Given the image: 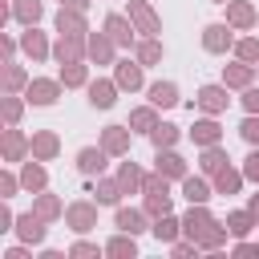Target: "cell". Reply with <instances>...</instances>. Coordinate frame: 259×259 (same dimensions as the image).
<instances>
[{
	"label": "cell",
	"instance_id": "1",
	"mask_svg": "<svg viewBox=\"0 0 259 259\" xmlns=\"http://www.w3.org/2000/svg\"><path fill=\"white\" fill-rule=\"evenodd\" d=\"M97 210H101L97 198H73L65 206V227L73 235H89V231H97Z\"/></svg>",
	"mask_w": 259,
	"mask_h": 259
},
{
	"label": "cell",
	"instance_id": "2",
	"mask_svg": "<svg viewBox=\"0 0 259 259\" xmlns=\"http://www.w3.org/2000/svg\"><path fill=\"white\" fill-rule=\"evenodd\" d=\"M0 158L8 166H20L24 158H32V138L20 130V125H4L0 130Z\"/></svg>",
	"mask_w": 259,
	"mask_h": 259
},
{
	"label": "cell",
	"instance_id": "3",
	"mask_svg": "<svg viewBox=\"0 0 259 259\" xmlns=\"http://www.w3.org/2000/svg\"><path fill=\"white\" fill-rule=\"evenodd\" d=\"M235 28L227 24V20H210V24H202V53H210V57H227V53H235Z\"/></svg>",
	"mask_w": 259,
	"mask_h": 259
},
{
	"label": "cell",
	"instance_id": "4",
	"mask_svg": "<svg viewBox=\"0 0 259 259\" xmlns=\"http://www.w3.org/2000/svg\"><path fill=\"white\" fill-rule=\"evenodd\" d=\"M227 105H231V89L223 85V81H206V85H198V93H194V101H190V109H198V113H227Z\"/></svg>",
	"mask_w": 259,
	"mask_h": 259
},
{
	"label": "cell",
	"instance_id": "5",
	"mask_svg": "<svg viewBox=\"0 0 259 259\" xmlns=\"http://www.w3.org/2000/svg\"><path fill=\"white\" fill-rule=\"evenodd\" d=\"M113 81L121 93H138V89H146V65L138 57H121V61H113Z\"/></svg>",
	"mask_w": 259,
	"mask_h": 259
},
{
	"label": "cell",
	"instance_id": "6",
	"mask_svg": "<svg viewBox=\"0 0 259 259\" xmlns=\"http://www.w3.org/2000/svg\"><path fill=\"white\" fill-rule=\"evenodd\" d=\"M61 93H65L61 77H32V81H28V89H24L28 105H36V109H49V105H57V101H61Z\"/></svg>",
	"mask_w": 259,
	"mask_h": 259
},
{
	"label": "cell",
	"instance_id": "7",
	"mask_svg": "<svg viewBox=\"0 0 259 259\" xmlns=\"http://www.w3.org/2000/svg\"><path fill=\"white\" fill-rule=\"evenodd\" d=\"M125 16L134 20L138 36H158V32H162V16L154 12V4H150V0H130Z\"/></svg>",
	"mask_w": 259,
	"mask_h": 259
},
{
	"label": "cell",
	"instance_id": "8",
	"mask_svg": "<svg viewBox=\"0 0 259 259\" xmlns=\"http://www.w3.org/2000/svg\"><path fill=\"white\" fill-rule=\"evenodd\" d=\"M85 61L89 65H113L117 61V45L109 40V32L101 28V32H85Z\"/></svg>",
	"mask_w": 259,
	"mask_h": 259
},
{
	"label": "cell",
	"instance_id": "9",
	"mask_svg": "<svg viewBox=\"0 0 259 259\" xmlns=\"http://www.w3.org/2000/svg\"><path fill=\"white\" fill-rule=\"evenodd\" d=\"M109 158H113V154L97 142V146H81L73 162H77V174H85V178H101V174H105V166H109Z\"/></svg>",
	"mask_w": 259,
	"mask_h": 259
},
{
	"label": "cell",
	"instance_id": "10",
	"mask_svg": "<svg viewBox=\"0 0 259 259\" xmlns=\"http://www.w3.org/2000/svg\"><path fill=\"white\" fill-rule=\"evenodd\" d=\"M12 235H16L20 243H28V247H45L49 223H45L36 210H24V214H16V227H12Z\"/></svg>",
	"mask_w": 259,
	"mask_h": 259
},
{
	"label": "cell",
	"instance_id": "11",
	"mask_svg": "<svg viewBox=\"0 0 259 259\" xmlns=\"http://www.w3.org/2000/svg\"><path fill=\"white\" fill-rule=\"evenodd\" d=\"M101 28L109 32V40H113L117 49H134V45H138V28H134V20H130L125 12H109V16L101 20Z\"/></svg>",
	"mask_w": 259,
	"mask_h": 259
},
{
	"label": "cell",
	"instance_id": "12",
	"mask_svg": "<svg viewBox=\"0 0 259 259\" xmlns=\"http://www.w3.org/2000/svg\"><path fill=\"white\" fill-rule=\"evenodd\" d=\"M20 53H24L32 65L49 61V57H53V40H49V32H40L36 24H28V28L20 32Z\"/></svg>",
	"mask_w": 259,
	"mask_h": 259
},
{
	"label": "cell",
	"instance_id": "13",
	"mask_svg": "<svg viewBox=\"0 0 259 259\" xmlns=\"http://www.w3.org/2000/svg\"><path fill=\"white\" fill-rule=\"evenodd\" d=\"M214 223H219V219L210 214V206H206V202H190V206H186V214H182V235L198 243V239L206 235V227H214Z\"/></svg>",
	"mask_w": 259,
	"mask_h": 259
},
{
	"label": "cell",
	"instance_id": "14",
	"mask_svg": "<svg viewBox=\"0 0 259 259\" xmlns=\"http://www.w3.org/2000/svg\"><path fill=\"white\" fill-rule=\"evenodd\" d=\"M117 81L113 77H93L89 85H85V101L93 105V109H113L117 105Z\"/></svg>",
	"mask_w": 259,
	"mask_h": 259
},
{
	"label": "cell",
	"instance_id": "15",
	"mask_svg": "<svg viewBox=\"0 0 259 259\" xmlns=\"http://www.w3.org/2000/svg\"><path fill=\"white\" fill-rule=\"evenodd\" d=\"M150 223H154V219H150L142 206H125V202H121V206H113V231L146 235V231H150Z\"/></svg>",
	"mask_w": 259,
	"mask_h": 259
},
{
	"label": "cell",
	"instance_id": "16",
	"mask_svg": "<svg viewBox=\"0 0 259 259\" xmlns=\"http://www.w3.org/2000/svg\"><path fill=\"white\" fill-rule=\"evenodd\" d=\"M223 8H227V16H223V20H227L235 32H251V28L259 24V8H255L251 0H227Z\"/></svg>",
	"mask_w": 259,
	"mask_h": 259
},
{
	"label": "cell",
	"instance_id": "17",
	"mask_svg": "<svg viewBox=\"0 0 259 259\" xmlns=\"http://www.w3.org/2000/svg\"><path fill=\"white\" fill-rule=\"evenodd\" d=\"M186 138L202 150V146H219L223 142V125H219V117L214 113H202V117H194V125L186 130Z\"/></svg>",
	"mask_w": 259,
	"mask_h": 259
},
{
	"label": "cell",
	"instance_id": "18",
	"mask_svg": "<svg viewBox=\"0 0 259 259\" xmlns=\"http://www.w3.org/2000/svg\"><path fill=\"white\" fill-rule=\"evenodd\" d=\"M113 158H130V146H134V130L130 125H121V121H113V125H105L101 130V138H97Z\"/></svg>",
	"mask_w": 259,
	"mask_h": 259
},
{
	"label": "cell",
	"instance_id": "19",
	"mask_svg": "<svg viewBox=\"0 0 259 259\" xmlns=\"http://www.w3.org/2000/svg\"><path fill=\"white\" fill-rule=\"evenodd\" d=\"M154 170H158L162 178H170V182H182V178L190 174V162H186L178 150H154Z\"/></svg>",
	"mask_w": 259,
	"mask_h": 259
},
{
	"label": "cell",
	"instance_id": "20",
	"mask_svg": "<svg viewBox=\"0 0 259 259\" xmlns=\"http://www.w3.org/2000/svg\"><path fill=\"white\" fill-rule=\"evenodd\" d=\"M255 81H259V73H255V65H247V61H239V57L223 65V85H227V89H235V93H243V89H247V85H255Z\"/></svg>",
	"mask_w": 259,
	"mask_h": 259
},
{
	"label": "cell",
	"instance_id": "21",
	"mask_svg": "<svg viewBox=\"0 0 259 259\" xmlns=\"http://www.w3.org/2000/svg\"><path fill=\"white\" fill-rule=\"evenodd\" d=\"M20 186H24L28 194L49 190V170H45L40 158H24V162H20Z\"/></svg>",
	"mask_w": 259,
	"mask_h": 259
},
{
	"label": "cell",
	"instance_id": "22",
	"mask_svg": "<svg viewBox=\"0 0 259 259\" xmlns=\"http://www.w3.org/2000/svg\"><path fill=\"white\" fill-rule=\"evenodd\" d=\"M53 28H57V32H69V36H85V32H89V16H85L81 8H57Z\"/></svg>",
	"mask_w": 259,
	"mask_h": 259
},
{
	"label": "cell",
	"instance_id": "23",
	"mask_svg": "<svg viewBox=\"0 0 259 259\" xmlns=\"http://www.w3.org/2000/svg\"><path fill=\"white\" fill-rule=\"evenodd\" d=\"M53 61H57V65H65V61H85V36L57 32V40H53Z\"/></svg>",
	"mask_w": 259,
	"mask_h": 259
},
{
	"label": "cell",
	"instance_id": "24",
	"mask_svg": "<svg viewBox=\"0 0 259 259\" xmlns=\"http://www.w3.org/2000/svg\"><path fill=\"white\" fill-rule=\"evenodd\" d=\"M146 101L158 105V109H174V105L182 101L178 81H150V85H146Z\"/></svg>",
	"mask_w": 259,
	"mask_h": 259
},
{
	"label": "cell",
	"instance_id": "25",
	"mask_svg": "<svg viewBox=\"0 0 259 259\" xmlns=\"http://www.w3.org/2000/svg\"><path fill=\"white\" fill-rule=\"evenodd\" d=\"M32 158L57 162L61 158V134L57 130H32Z\"/></svg>",
	"mask_w": 259,
	"mask_h": 259
},
{
	"label": "cell",
	"instance_id": "26",
	"mask_svg": "<svg viewBox=\"0 0 259 259\" xmlns=\"http://www.w3.org/2000/svg\"><path fill=\"white\" fill-rule=\"evenodd\" d=\"M210 182H214V194L231 198V194H239V190H243L247 174H243V166H231V162H227V166H223V170H219V174H214Z\"/></svg>",
	"mask_w": 259,
	"mask_h": 259
},
{
	"label": "cell",
	"instance_id": "27",
	"mask_svg": "<svg viewBox=\"0 0 259 259\" xmlns=\"http://www.w3.org/2000/svg\"><path fill=\"white\" fill-rule=\"evenodd\" d=\"M178 186H182V198H186V202H210V198H214V182H210L206 174H186Z\"/></svg>",
	"mask_w": 259,
	"mask_h": 259
},
{
	"label": "cell",
	"instance_id": "28",
	"mask_svg": "<svg viewBox=\"0 0 259 259\" xmlns=\"http://www.w3.org/2000/svg\"><path fill=\"white\" fill-rule=\"evenodd\" d=\"M32 81V73L20 61H4V77H0V93H24Z\"/></svg>",
	"mask_w": 259,
	"mask_h": 259
},
{
	"label": "cell",
	"instance_id": "29",
	"mask_svg": "<svg viewBox=\"0 0 259 259\" xmlns=\"http://www.w3.org/2000/svg\"><path fill=\"white\" fill-rule=\"evenodd\" d=\"M32 210H36L45 223H61V219H65V202H61V194H53V190L32 194Z\"/></svg>",
	"mask_w": 259,
	"mask_h": 259
},
{
	"label": "cell",
	"instance_id": "30",
	"mask_svg": "<svg viewBox=\"0 0 259 259\" xmlns=\"http://www.w3.org/2000/svg\"><path fill=\"white\" fill-rule=\"evenodd\" d=\"M105 255H109V259H138V235L113 231V235L105 239Z\"/></svg>",
	"mask_w": 259,
	"mask_h": 259
},
{
	"label": "cell",
	"instance_id": "31",
	"mask_svg": "<svg viewBox=\"0 0 259 259\" xmlns=\"http://www.w3.org/2000/svg\"><path fill=\"white\" fill-rule=\"evenodd\" d=\"M57 77H61V85L65 89H85L93 77H89V61H65L61 69H57Z\"/></svg>",
	"mask_w": 259,
	"mask_h": 259
},
{
	"label": "cell",
	"instance_id": "32",
	"mask_svg": "<svg viewBox=\"0 0 259 259\" xmlns=\"http://www.w3.org/2000/svg\"><path fill=\"white\" fill-rule=\"evenodd\" d=\"M150 235H154L162 247H170L174 239H182V219L170 210V214H162V219H154V223H150Z\"/></svg>",
	"mask_w": 259,
	"mask_h": 259
},
{
	"label": "cell",
	"instance_id": "33",
	"mask_svg": "<svg viewBox=\"0 0 259 259\" xmlns=\"http://www.w3.org/2000/svg\"><path fill=\"white\" fill-rule=\"evenodd\" d=\"M231 227L227 223H214V227H206V235L198 239V251H206V255H219V251H227L231 247Z\"/></svg>",
	"mask_w": 259,
	"mask_h": 259
},
{
	"label": "cell",
	"instance_id": "34",
	"mask_svg": "<svg viewBox=\"0 0 259 259\" xmlns=\"http://www.w3.org/2000/svg\"><path fill=\"white\" fill-rule=\"evenodd\" d=\"M134 57H138L146 69H154V65H162V57H166V45H162L158 36H138V45H134Z\"/></svg>",
	"mask_w": 259,
	"mask_h": 259
},
{
	"label": "cell",
	"instance_id": "35",
	"mask_svg": "<svg viewBox=\"0 0 259 259\" xmlns=\"http://www.w3.org/2000/svg\"><path fill=\"white\" fill-rule=\"evenodd\" d=\"M158 121H162V117H158V105L146 101V105H134V109H130V121H125V125H130L134 134H146V138H150V130H154Z\"/></svg>",
	"mask_w": 259,
	"mask_h": 259
},
{
	"label": "cell",
	"instance_id": "36",
	"mask_svg": "<svg viewBox=\"0 0 259 259\" xmlns=\"http://www.w3.org/2000/svg\"><path fill=\"white\" fill-rule=\"evenodd\" d=\"M231 158H227V150H223V142L219 146H202V154H198V174H206V178H214L223 166H227Z\"/></svg>",
	"mask_w": 259,
	"mask_h": 259
},
{
	"label": "cell",
	"instance_id": "37",
	"mask_svg": "<svg viewBox=\"0 0 259 259\" xmlns=\"http://www.w3.org/2000/svg\"><path fill=\"white\" fill-rule=\"evenodd\" d=\"M93 194H97V202H101V206H121V198H125V190H121L117 174H113V178H105V174H101V178L93 182Z\"/></svg>",
	"mask_w": 259,
	"mask_h": 259
},
{
	"label": "cell",
	"instance_id": "38",
	"mask_svg": "<svg viewBox=\"0 0 259 259\" xmlns=\"http://www.w3.org/2000/svg\"><path fill=\"white\" fill-rule=\"evenodd\" d=\"M223 223L231 227V235H235V239H247V235H251V231L259 227V214H255L251 206H243V210H231V214H227Z\"/></svg>",
	"mask_w": 259,
	"mask_h": 259
},
{
	"label": "cell",
	"instance_id": "39",
	"mask_svg": "<svg viewBox=\"0 0 259 259\" xmlns=\"http://www.w3.org/2000/svg\"><path fill=\"white\" fill-rule=\"evenodd\" d=\"M12 20H16L20 28L40 24V20H45V4H40V0H12Z\"/></svg>",
	"mask_w": 259,
	"mask_h": 259
},
{
	"label": "cell",
	"instance_id": "40",
	"mask_svg": "<svg viewBox=\"0 0 259 259\" xmlns=\"http://www.w3.org/2000/svg\"><path fill=\"white\" fill-rule=\"evenodd\" d=\"M24 109H28V97H24V93H4V97H0V117H4V125H20Z\"/></svg>",
	"mask_w": 259,
	"mask_h": 259
},
{
	"label": "cell",
	"instance_id": "41",
	"mask_svg": "<svg viewBox=\"0 0 259 259\" xmlns=\"http://www.w3.org/2000/svg\"><path fill=\"white\" fill-rule=\"evenodd\" d=\"M178 138H182V125H174V121H158V125L150 130V146H154V150H174Z\"/></svg>",
	"mask_w": 259,
	"mask_h": 259
},
{
	"label": "cell",
	"instance_id": "42",
	"mask_svg": "<svg viewBox=\"0 0 259 259\" xmlns=\"http://www.w3.org/2000/svg\"><path fill=\"white\" fill-rule=\"evenodd\" d=\"M142 210H146L150 219H162V214L174 210V194H170V190H150V194H142Z\"/></svg>",
	"mask_w": 259,
	"mask_h": 259
},
{
	"label": "cell",
	"instance_id": "43",
	"mask_svg": "<svg viewBox=\"0 0 259 259\" xmlns=\"http://www.w3.org/2000/svg\"><path fill=\"white\" fill-rule=\"evenodd\" d=\"M142 178H146V170L138 162H117V182L125 194H142Z\"/></svg>",
	"mask_w": 259,
	"mask_h": 259
},
{
	"label": "cell",
	"instance_id": "44",
	"mask_svg": "<svg viewBox=\"0 0 259 259\" xmlns=\"http://www.w3.org/2000/svg\"><path fill=\"white\" fill-rule=\"evenodd\" d=\"M105 255V243H89L85 235H77V243H69V259H101Z\"/></svg>",
	"mask_w": 259,
	"mask_h": 259
},
{
	"label": "cell",
	"instance_id": "45",
	"mask_svg": "<svg viewBox=\"0 0 259 259\" xmlns=\"http://www.w3.org/2000/svg\"><path fill=\"white\" fill-rule=\"evenodd\" d=\"M231 57H239V61H247V65H259V36H239Z\"/></svg>",
	"mask_w": 259,
	"mask_h": 259
},
{
	"label": "cell",
	"instance_id": "46",
	"mask_svg": "<svg viewBox=\"0 0 259 259\" xmlns=\"http://www.w3.org/2000/svg\"><path fill=\"white\" fill-rule=\"evenodd\" d=\"M24 186H20V170H12V166H4L0 170V198H16Z\"/></svg>",
	"mask_w": 259,
	"mask_h": 259
},
{
	"label": "cell",
	"instance_id": "47",
	"mask_svg": "<svg viewBox=\"0 0 259 259\" xmlns=\"http://www.w3.org/2000/svg\"><path fill=\"white\" fill-rule=\"evenodd\" d=\"M166 251H170V259H194V255H198V243L182 235V239H174V243H170Z\"/></svg>",
	"mask_w": 259,
	"mask_h": 259
},
{
	"label": "cell",
	"instance_id": "48",
	"mask_svg": "<svg viewBox=\"0 0 259 259\" xmlns=\"http://www.w3.org/2000/svg\"><path fill=\"white\" fill-rule=\"evenodd\" d=\"M239 138H243L247 146H259V113H247V117L239 121Z\"/></svg>",
	"mask_w": 259,
	"mask_h": 259
},
{
	"label": "cell",
	"instance_id": "49",
	"mask_svg": "<svg viewBox=\"0 0 259 259\" xmlns=\"http://www.w3.org/2000/svg\"><path fill=\"white\" fill-rule=\"evenodd\" d=\"M239 105H243V113H259V81L239 93Z\"/></svg>",
	"mask_w": 259,
	"mask_h": 259
},
{
	"label": "cell",
	"instance_id": "50",
	"mask_svg": "<svg viewBox=\"0 0 259 259\" xmlns=\"http://www.w3.org/2000/svg\"><path fill=\"white\" fill-rule=\"evenodd\" d=\"M243 174H247V182L259 186V146H251V154L243 158Z\"/></svg>",
	"mask_w": 259,
	"mask_h": 259
},
{
	"label": "cell",
	"instance_id": "51",
	"mask_svg": "<svg viewBox=\"0 0 259 259\" xmlns=\"http://www.w3.org/2000/svg\"><path fill=\"white\" fill-rule=\"evenodd\" d=\"M0 49H4V61H16V53H20V36L0 32Z\"/></svg>",
	"mask_w": 259,
	"mask_h": 259
},
{
	"label": "cell",
	"instance_id": "52",
	"mask_svg": "<svg viewBox=\"0 0 259 259\" xmlns=\"http://www.w3.org/2000/svg\"><path fill=\"white\" fill-rule=\"evenodd\" d=\"M16 227V214H12V206H8V198H0V235H8Z\"/></svg>",
	"mask_w": 259,
	"mask_h": 259
},
{
	"label": "cell",
	"instance_id": "53",
	"mask_svg": "<svg viewBox=\"0 0 259 259\" xmlns=\"http://www.w3.org/2000/svg\"><path fill=\"white\" fill-rule=\"evenodd\" d=\"M231 255H259V243H251V239H231Z\"/></svg>",
	"mask_w": 259,
	"mask_h": 259
},
{
	"label": "cell",
	"instance_id": "54",
	"mask_svg": "<svg viewBox=\"0 0 259 259\" xmlns=\"http://www.w3.org/2000/svg\"><path fill=\"white\" fill-rule=\"evenodd\" d=\"M0 259H32V247L28 243H16V247H4Z\"/></svg>",
	"mask_w": 259,
	"mask_h": 259
},
{
	"label": "cell",
	"instance_id": "55",
	"mask_svg": "<svg viewBox=\"0 0 259 259\" xmlns=\"http://www.w3.org/2000/svg\"><path fill=\"white\" fill-rule=\"evenodd\" d=\"M36 259H69V251H57V247H45Z\"/></svg>",
	"mask_w": 259,
	"mask_h": 259
},
{
	"label": "cell",
	"instance_id": "56",
	"mask_svg": "<svg viewBox=\"0 0 259 259\" xmlns=\"http://www.w3.org/2000/svg\"><path fill=\"white\" fill-rule=\"evenodd\" d=\"M57 4H61V8H81V12H89L93 0H57Z\"/></svg>",
	"mask_w": 259,
	"mask_h": 259
},
{
	"label": "cell",
	"instance_id": "57",
	"mask_svg": "<svg viewBox=\"0 0 259 259\" xmlns=\"http://www.w3.org/2000/svg\"><path fill=\"white\" fill-rule=\"evenodd\" d=\"M247 206H251V210L259 214V190H255V194H247Z\"/></svg>",
	"mask_w": 259,
	"mask_h": 259
},
{
	"label": "cell",
	"instance_id": "58",
	"mask_svg": "<svg viewBox=\"0 0 259 259\" xmlns=\"http://www.w3.org/2000/svg\"><path fill=\"white\" fill-rule=\"evenodd\" d=\"M210 4H227V0H210Z\"/></svg>",
	"mask_w": 259,
	"mask_h": 259
},
{
	"label": "cell",
	"instance_id": "59",
	"mask_svg": "<svg viewBox=\"0 0 259 259\" xmlns=\"http://www.w3.org/2000/svg\"><path fill=\"white\" fill-rule=\"evenodd\" d=\"M255 73H259V65H255Z\"/></svg>",
	"mask_w": 259,
	"mask_h": 259
}]
</instances>
